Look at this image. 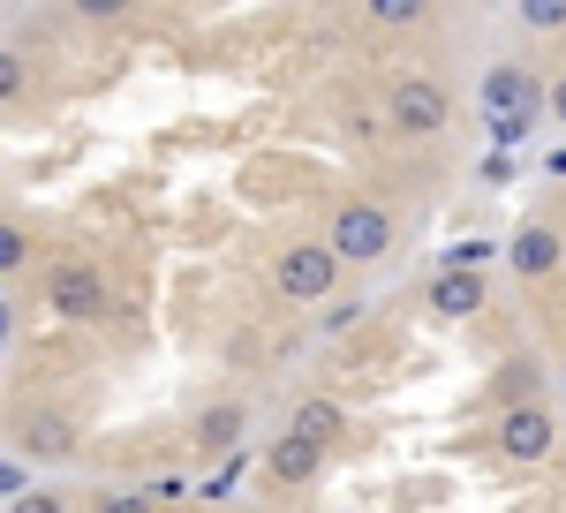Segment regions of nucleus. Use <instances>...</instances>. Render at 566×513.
I'll return each instance as SVG.
<instances>
[{"instance_id":"nucleus-1","label":"nucleus","mask_w":566,"mask_h":513,"mask_svg":"<svg viewBox=\"0 0 566 513\" xmlns=\"http://www.w3.org/2000/svg\"><path fill=\"white\" fill-rule=\"evenodd\" d=\"M536 114H544V84H536L528 69H514V61L483 69V128H491L499 144L528 136V128H536Z\"/></svg>"},{"instance_id":"nucleus-2","label":"nucleus","mask_w":566,"mask_h":513,"mask_svg":"<svg viewBox=\"0 0 566 513\" xmlns=\"http://www.w3.org/2000/svg\"><path fill=\"white\" fill-rule=\"evenodd\" d=\"M325 250L340 256V264H378L392 250V212L386 205H370V197H355L333 212V234H325Z\"/></svg>"},{"instance_id":"nucleus-3","label":"nucleus","mask_w":566,"mask_h":513,"mask_svg":"<svg viewBox=\"0 0 566 513\" xmlns=\"http://www.w3.org/2000/svg\"><path fill=\"white\" fill-rule=\"evenodd\" d=\"M333 280H340V256L325 250V242H287V250L272 256V287H280V302H325Z\"/></svg>"},{"instance_id":"nucleus-4","label":"nucleus","mask_w":566,"mask_h":513,"mask_svg":"<svg viewBox=\"0 0 566 513\" xmlns=\"http://www.w3.org/2000/svg\"><path fill=\"white\" fill-rule=\"evenodd\" d=\"M446 114H453V98H446V84L438 76H400V84L386 91V122L400 128V136H438L446 128Z\"/></svg>"},{"instance_id":"nucleus-5","label":"nucleus","mask_w":566,"mask_h":513,"mask_svg":"<svg viewBox=\"0 0 566 513\" xmlns=\"http://www.w3.org/2000/svg\"><path fill=\"white\" fill-rule=\"evenodd\" d=\"M45 310H53V317H69V325L98 317V310H106V280H98V264H84V256L53 264V272H45Z\"/></svg>"},{"instance_id":"nucleus-6","label":"nucleus","mask_w":566,"mask_h":513,"mask_svg":"<svg viewBox=\"0 0 566 513\" xmlns=\"http://www.w3.org/2000/svg\"><path fill=\"white\" fill-rule=\"evenodd\" d=\"M499 446H506V461H544V453L559 446V423H552V408H536V400H514V408L499 416Z\"/></svg>"},{"instance_id":"nucleus-7","label":"nucleus","mask_w":566,"mask_h":513,"mask_svg":"<svg viewBox=\"0 0 566 513\" xmlns=\"http://www.w3.org/2000/svg\"><path fill=\"white\" fill-rule=\"evenodd\" d=\"M317 469H325V446H310V438H295V430H280V438L264 446V475H272V483H287V491L310 483Z\"/></svg>"},{"instance_id":"nucleus-8","label":"nucleus","mask_w":566,"mask_h":513,"mask_svg":"<svg viewBox=\"0 0 566 513\" xmlns=\"http://www.w3.org/2000/svg\"><path fill=\"white\" fill-rule=\"evenodd\" d=\"M242 423H250V408H242V400H212V408L197 416L189 438H197L205 453H234V446H242Z\"/></svg>"},{"instance_id":"nucleus-9","label":"nucleus","mask_w":566,"mask_h":513,"mask_svg":"<svg viewBox=\"0 0 566 513\" xmlns=\"http://www.w3.org/2000/svg\"><path fill=\"white\" fill-rule=\"evenodd\" d=\"M287 430H295V438H310V446H333V438L348 430V408H340V400H325V392H310L303 408L287 416Z\"/></svg>"},{"instance_id":"nucleus-10","label":"nucleus","mask_w":566,"mask_h":513,"mask_svg":"<svg viewBox=\"0 0 566 513\" xmlns=\"http://www.w3.org/2000/svg\"><path fill=\"white\" fill-rule=\"evenodd\" d=\"M431 310L438 317H469V310H483V272H438L431 280Z\"/></svg>"},{"instance_id":"nucleus-11","label":"nucleus","mask_w":566,"mask_h":513,"mask_svg":"<svg viewBox=\"0 0 566 513\" xmlns=\"http://www.w3.org/2000/svg\"><path fill=\"white\" fill-rule=\"evenodd\" d=\"M23 453H31V461H69V453H76V423L31 416V423H23Z\"/></svg>"},{"instance_id":"nucleus-12","label":"nucleus","mask_w":566,"mask_h":513,"mask_svg":"<svg viewBox=\"0 0 566 513\" xmlns=\"http://www.w3.org/2000/svg\"><path fill=\"white\" fill-rule=\"evenodd\" d=\"M506 256H514L522 272H552V264H559V234H552V227H522Z\"/></svg>"},{"instance_id":"nucleus-13","label":"nucleus","mask_w":566,"mask_h":513,"mask_svg":"<svg viewBox=\"0 0 566 513\" xmlns=\"http://www.w3.org/2000/svg\"><path fill=\"white\" fill-rule=\"evenodd\" d=\"M370 15H378L386 31H416V23H423V0H370Z\"/></svg>"},{"instance_id":"nucleus-14","label":"nucleus","mask_w":566,"mask_h":513,"mask_svg":"<svg viewBox=\"0 0 566 513\" xmlns=\"http://www.w3.org/2000/svg\"><path fill=\"white\" fill-rule=\"evenodd\" d=\"M528 31H566V0H522Z\"/></svg>"},{"instance_id":"nucleus-15","label":"nucleus","mask_w":566,"mask_h":513,"mask_svg":"<svg viewBox=\"0 0 566 513\" xmlns=\"http://www.w3.org/2000/svg\"><path fill=\"white\" fill-rule=\"evenodd\" d=\"M23 256H31V234L0 219V272H23Z\"/></svg>"},{"instance_id":"nucleus-16","label":"nucleus","mask_w":566,"mask_h":513,"mask_svg":"<svg viewBox=\"0 0 566 513\" xmlns=\"http://www.w3.org/2000/svg\"><path fill=\"white\" fill-rule=\"evenodd\" d=\"M91 513H159V506H151L144 491H98V499H91Z\"/></svg>"},{"instance_id":"nucleus-17","label":"nucleus","mask_w":566,"mask_h":513,"mask_svg":"<svg viewBox=\"0 0 566 513\" xmlns=\"http://www.w3.org/2000/svg\"><path fill=\"white\" fill-rule=\"evenodd\" d=\"M15 91H23V53H8V45H0V106H8Z\"/></svg>"},{"instance_id":"nucleus-18","label":"nucleus","mask_w":566,"mask_h":513,"mask_svg":"<svg viewBox=\"0 0 566 513\" xmlns=\"http://www.w3.org/2000/svg\"><path fill=\"white\" fill-rule=\"evenodd\" d=\"M8 513H69V506H61V491H15Z\"/></svg>"},{"instance_id":"nucleus-19","label":"nucleus","mask_w":566,"mask_h":513,"mask_svg":"<svg viewBox=\"0 0 566 513\" xmlns=\"http://www.w3.org/2000/svg\"><path fill=\"white\" fill-rule=\"evenodd\" d=\"M348 325H363V302H340V310H325V333H348Z\"/></svg>"},{"instance_id":"nucleus-20","label":"nucleus","mask_w":566,"mask_h":513,"mask_svg":"<svg viewBox=\"0 0 566 513\" xmlns=\"http://www.w3.org/2000/svg\"><path fill=\"white\" fill-rule=\"evenodd\" d=\"M544 106H552V122L566 128V76H559V84H552V91H544Z\"/></svg>"},{"instance_id":"nucleus-21","label":"nucleus","mask_w":566,"mask_h":513,"mask_svg":"<svg viewBox=\"0 0 566 513\" xmlns=\"http://www.w3.org/2000/svg\"><path fill=\"white\" fill-rule=\"evenodd\" d=\"M559 385H566V370H559Z\"/></svg>"}]
</instances>
